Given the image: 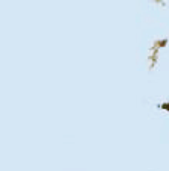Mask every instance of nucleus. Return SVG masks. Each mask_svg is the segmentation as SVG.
<instances>
[{
	"label": "nucleus",
	"instance_id": "1",
	"mask_svg": "<svg viewBox=\"0 0 169 171\" xmlns=\"http://www.w3.org/2000/svg\"><path fill=\"white\" fill-rule=\"evenodd\" d=\"M163 108H165V109H169V104H165Z\"/></svg>",
	"mask_w": 169,
	"mask_h": 171
}]
</instances>
